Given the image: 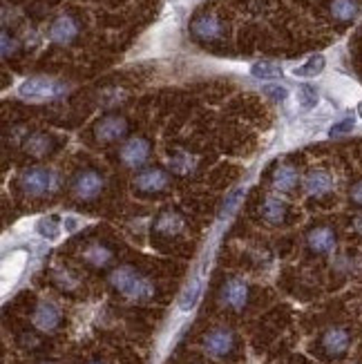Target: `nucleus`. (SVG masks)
I'll return each mask as SVG.
<instances>
[{"mask_svg":"<svg viewBox=\"0 0 362 364\" xmlns=\"http://www.w3.org/2000/svg\"><path fill=\"white\" fill-rule=\"evenodd\" d=\"M110 284L119 295L132 299V302H148V299L154 297V284L146 275L134 271L132 266L115 268L112 275H110Z\"/></svg>","mask_w":362,"mask_h":364,"instance_id":"obj_1","label":"nucleus"},{"mask_svg":"<svg viewBox=\"0 0 362 364\" xmlns=\"http://www.w3.org/2000/svg\"><path fill=\"white\" fill-rule=\"evenodd\" d=\"M68 92V85L58 81V78H50V76H31L25 78V81L18 85V97L25 101H52L58 99Z\"/></svg>","mask_w":362,"mask_h":364,"instance_id":"obj_2","label":"nucleus"},{"mask_svg":"<svg viewBox=\"0 0 362 364\" xmlns=\"http://www.w3.org/2000/svg\"><path fill=\"white\" fill-rule=\"evenodd\" d=\"M21 188L29 197H43L54 188V172L47 168H27L21 175Z\"/></svg>","mask_w":362,"mask_h":364,"instance_id":"obj_3","label":"nucleus"},{"mask_svg":"<svg viewBox=\"0 0 362 364\" xmlns=\"http://www.w3.org/2000/svg\"><path fill=\"white\" fill-rule=\"evenodd\" d=\"M235 349V333L226 326H217L203 336V351L213 358H226Z\"/></svg>","mask_w":362,"mask_h":364,"instance_id":"obj_4","label":"nucleus"},{"mask_svg":"<svg viewBox=\"0 0 362 364\" xmlns=\"http://www.w3.org/2000/svg\"><path fill=\"white\" fill-rule=\"evenodd\" d=\"M150 152H152V148H150V141L148 139H144V136H132V139H128L125 144L121 146V161H123V166H128V168H141L144 166L148 159H150Z\"/></svg>","mask_w":362,"mask_h":364,"instance_id":"obj_5","label":"nucleus"},{"mask_svg":"<svg viewBox=\"0 0 362 364\" xmlns=\"http://www.w3.org/2000/svg\"><path fill=\"white\" fill-rule=\"evenodd\" d=\"M248 284L240 277H230L224 282L222 291H219V302H222L226 309H233V311H242L248 302Z\"/></svg>","mask_w":362,"mask_h":364,"instance_id":"obj_6","label":"nucleus"},{"mask_svg":"<svg viewBox=\"0 0 362 364\" xmlns=\"http://www.w3.org/2000/svg\"><path fill=\"white\" fill-rule=\"evenodd\" d=\"M125 134H128V121L121 114H107L94 125V136L101 144H115V141H121Z\"/></svg>","mask_w":362,"mask_h":364,"instance_id":"obj_7","label":"nucleus"},{"mask_svg":"<svg viewBox=\"0 0 362 364\" xmlns=\"http://www.w3.org/2000/svg\"><path fill=\"white\" fill-rule=\"evenodd\" d=\"M101 190H103V177L94 170L81 172V175L72 181V193L76 199H81V201L97 199L101 195Z\"/></svg>","mask_w":362,"mask_h":364,"instance_id":"obj_8","label":"nucleus"},{"mask_svg":"<svg viewBox=\"0 0 362 364\" xmlns=\"http://www.w3.org/2000/svg\"><path fill=\"white\" fill-rule=\"evenodd\" d=\"M322 349L329 358H340L349 351V346H351V336H349V331L344 328V326H331V328H326L324 333H322Z\"/></svg>","mask_w":362,"mask_h":364,"instance_id":"obj_9","label":"nucleus"},{"mask_svg":"<svg viewBox=\"0 0 362 364\" xmlns=\"http://www.w3.org/2000/svg\"><path fill=\"white\" fill-rule=\"evenodd\" d=\"M170 186V177L168 172L161 168H148L141 170L139 175L134 177V188L139 193H161Z\"/></svg>","mask_w":362,"mask_h":364,"instance_id":"obj_10","label":"nucleus"},{"mask_svg":"<svg viewBox=\"0 0 362 364\" xmlns=\"http://www.w3.org/2000/svg\"><path fill=\"white\" fill-rule=\"evenodd\" d=\"M31 322H34V326L38 331H43V333H52V331H56L60 324V311L56 304L43 299V302L36 304L34 313H31Z\"/></svg>","mask_w":362,"mask_h":364,"instance_id":"obj_11","label":"nucleus"},{"mask_svg":"<svg viewBox=\"0 0 362 364\" xmlns=\"http://www.w3.org/2000/svg\"><path fill=\"white\" fill-rule=\"evenodd\" d=\"M76 36H78V23L70 14L58 16L50 27V38L56 45H72L76 41Z\"/></svg>","mask_w":362,"mask_h":364,"instance_id":"obj_12","label":"nucleus"},{"mask_svg":"<svg viewBox=\"0 0 362 364\" xmlns=\"http://www.w3.org/2000/svg\"><path fill=\"white\" fill-rule=\"evenodd\" d=\"M191 29L195 38L203 41V43H211V41H217L222 36V23H219L217 16L213 14H201L197 18L191 23Z\"/></svg>","mask_w":362,"mask_h":364,"instance_id":"obj_13","label":"nucleus"},{"mask_svg":"<svg viewBox=\"0 0 362 364\" xmlns=\"http://www.w3.org/2000/svg\"><path fill=\"white\" fill-rule=\"evenodd\" d=\"M307 244L316 255H329L336 248V232L329 226H318L307 235Z\"/></svg>","mask_w":362,"mask_h":364,"instance_id":"obj_14","label":"nucleus"},{"mask_svg":"<svg viewBox=\"0 0 362 364\" xmlns=\"http://www.w3.org/2000/svg\"><path fill=\"white\" fill-rule=\"evenodd\" d=\"M304 190L309 197H324L334 190V179L326 170H311L304 177Z\"/></svg>","mask_w":362,"mask_h":364,"instance_id":"obj_15","label":"nucleus"},{"mask_svg":"<svg viewBox=\"0 0 362 364\" xmlns=\"http://www.w3.org/2000/svg\"><path fill=\"white\" fill-rule=\"evenodd\" d=\"M329 9H331L334 21L338 23H353L362 11L358 0H331V7Z\"/></svg>","mask_w":362,"mask_h":364,"instance_id":"obj_16","label":"nucleus"},{"mask_svg":"<svg viewBox=\"0 0 362 364\" xmlns=\"http://www.w3.org/2000/svg\"><path fill=\"white\" fill-rule=\"evenodd\" d=\"M260 213H262V219L269 221V224H282L287 217V203L280 197H266L262 201Z\"/></svg>","mask_w":362,"mask_h":364,"instance_id":"obj_17","label":"nucleus"},{"mask_svg":"<svg viewBox=\"0 0 362 364\" xmlns=\"http://www.w3.org/2000/svg\"><path fill=\"white\" fill-rule=\"evenodd\" d=\"M201 287H203V284H201V277L199 275H195L191 282L186 284V289L179 295V311L181 313H191L197 306L199 297H201Z\"/></svg>","mask_w":362,"mask_h":364,"instance_id":"obj_18","label":"nucleus"},{"mask_svg":"<svg viewBox=\"0 0 362 364\" xmlns=\"http://www.w3.org/2000/svg\"><path fill=\"white\" fill-rule=\"evenodd\" d=\"M154 230L161 232V235H179L183 230V219L175 213V210H164L154 221Z\"/></svg>","mask_w":362,"mask_h":364,"instance_id":"obj_19","label":"nucleus"},{"mask_svg":"<svg viewBox=\"0 0 362 364\" xmlns=\"http://www.w3.org/2000/svg\"><path fill=\"white\" fill-rule=\"evenodd\" d=\"M324 68H326V58H324V54H313V56H309V58L302 63V65L293 68L291 74H293V76H300V78H313V76H320V74L324 72Z\"/></svg>","mask_w":362,"mask_h":364,"instance_id":"obj_20","label":"nucleus"},{"mask_svg":"<svg viewBox=\"0 0 362 364\" xmlns=\"http://www.w3.org/2000/svg\"><path fill=\"white\" fill-rule=\"evenodd\" d=\"M295 186H297V170L291 164H282L273 172V188L282 190V193H289Z\"/></svg>","mask_w":362,"mask_h":364,"instance_id":"obj_21","label":"nucleus"},{"mask_svg":"<svg viewBox=\"0 0 362 364\" xmlns=\"http://www.w3.org/2000/svg\"><path fill=\"white\" fill-rule=\"evenodd\" d=\"M83 259L94 268H105L110 262H112V250H110L107 246H103V244H92V246L85 248Z\"/></svg>","mask_w":362,"mask_h":364,"instance_id":"obj_22","label":"nucleus"},{"mask_svg":"<svg viewBox=\"0 0 362 364\" xmlns=\"http://www.w3.org/2000/svg\"><path fill=\"white\" fill-rule=\"evenodd\" d=\"M250 74H253L257 81H275V78H282V65L271 60H260L255 65H250Z\"/></svg>","mask_w":362,"mask_h":364,"instance_id":"obj_23","label":"nucleus"},{"mask_svg":"<svg viewBox=\"0 0 362 364\" xmlns=\"http://www.w3.org/2000/svg\"><path fill=\"white\" fill-rule=\"evenodd\" d=\"M54 148V141L52 136H47V134H31L27 141H25V150L29 154H34V156H45V154H50Z\"/></svg>","mask_w":362,"mask_h":364,"instance_id":"obj_24","label":"nucleus"},{"mask_svg":"<svg viewBox=\"0 0 362 364\" xmlns=\"http://www.w3.org/2000/svg\"><path fill=\"white\" fill-rule=\"evenodd\" d=\"M36 232L47 242H56L58 235H60V226H58V219L56 217H41L36 221Z\"/></svg>","mask_w":362,"mask_h":364,"instance_id":"obj_25","label":"nucleus"},{"mask_svg":"<svg viewBox=\"0 0 362 364\" xmlns=\"http://www.w3.org/2000/svg\"><path fill=\"white\" fill-rule=\"evenodd\" d=\"M318 101H320L318 90L313 87V85L304 83V85L297 87V105H300V109H304V112H309V109L316 107Z\"/></svg>","mask_w":362,"mask_h":364,"instance_id":"obj_26","label":"nucleus"},{"mask_svg":"<svg viewBox=\"0 0 362 364\" xmlns=\"http://www.w3.org/2000/svg\"><path fill=\"white\" fill-rule=\"evenodd\" d=\"M244 193H246L244 188H235V190H233V193L226 197V201L222 203V210H219V219H228V217L235 213V208H238V203L242 201Z\"/></svg>","mask_w":362,"mask_h":364,"instance_id":"obj_27","label":"nucleus"},{"mask_svg":"<svg viewBox=\"0 0 362 364\" xmlns=\"http://www.w3.org/2000/svg\"><path fill=\"white\" fill-rule=\"evenodd\" d=\"M262 94L273 103H284L289 99V87L280 83H269V85H262Z\"/></svg>","mask_w":362,"mask_h":364,"instance_id":"obj_28","label":"nucleus"},{"mask_svg":"<svg viewBox=\"0 0 362 364\" xmlns=\"http://www.w3.org/2000/svg\"><path fill=\"white\" fill-rule=\"evenodd\" d=\"M193 166H195V161L191 159V154H186V152H177L170 159V168L179 172V175H188V172L193 170Z\"/></svg>","mask_w":362,"mask_h":364,"instance_id":"obj_29","label":"nucleus"},{"mask_svg":"<svg viewBox=\"0 0 362 364\" xmlns=\"http://www.w3.org/2000/svg\"><path fill=\"white\" fill-rule=\"evenodd\" d=\"M356 128V119L353 117H344L342 121L334 123L331 130H329V136H342V134H349Z\"/></svg>","mask_w":362,"mask_h":364,"instance_id":"obj_30","label":"nucleus"},{"mask_svg":"<svg viewBox=\"0 0 362 364\" xmlns=\"http://www.w3.org/2000/svg\"><path fill=\"white\" fill-rule=\"evenodd\" d=\"M0 52H3V58H9L18 52V41L11 38L7 31H3V36H0Z\"/></svg>","mask_w":362,"mask_h":364,"instance_id":"obj_31","label":"nucleus"},{"mask_svg":"<svg viewBox=\"0 0 362 364\" xmlns=\"http://www.w3.org/2000/svg\"><path fill=\"white\" fill-rule=\"evenodd\" d=\"M349 197H351V201H353L356 205H362V179H360V181H356V183L351 186Z\"/></svg>","mask_w":362,"mask_h":364,"instance_id":"obj_32","label":"nucleus"},{"mask_svg":"<svg viewBox=\"0 0 362 364\" xmlns=\"http://www.w3.org/2000/svg\"><path fill=\"white\" fill-rule=\"evenodd\" d=\"M63 226H65L68 232H74V230H78V226H81V221H78L76 217H72V215H68L65 219H63Z\"/></svg>","mask_w":362,"mask_h":364,"instance_id":"obj_33","label":"nucleus"},{"mask_svg":"<svg viewBox=\"0 0 362 364\" xmlns=\"http://www.w3.org/2000/svg\"><path fill=\"white\" fill-rule=\"evenodd\" d=\"M353 228L362 235V215H358V217L353 219Z\"/></svg>","mask_w":362,"mask_h":364,"instance_id":"obj_34","label":"nucleus"},{"mask_svg":"<svg viewBox=\"0 0 362 364\" xmlns=\"http://www.w3.org/2000/svg\"><path fill=\"white\" fill-rule=\"evenodd\" d=\"M358 117H360V119H362V101H360V103H358Z\"/></svg>","mask_w":362,"mask_h":364,"instance_id":"obj_35","label":"nucleus"},{"mask_svg":"<svg viewBox=\"0 0 362 364\" xmlns=\"http://www.w3.org/2000/svg\"><path fill=\"white\" fill-rule=\"evenodd\" d=\"M87 364H103V362H99V360H92V362H87Z\"/></svg>","mask_w":362,"mask_h":364,"instance_id":"obj_36","label":"nucleus"},{"mask_svg":"<svg viewBox=\"0 0 362 364\" xmlns=\"http://www.w3.org/2000/svg\"><path fill=\"white\" fill-rule=\"evenodd\" d=\"M43 364H52V362H43Z\"/></svg>","mask_w":362,"mask_h":364,"instance_id":"obj_37","label":"nucleus"}]
</instances>
